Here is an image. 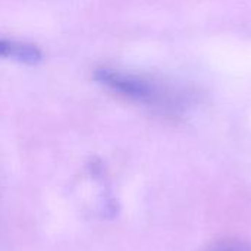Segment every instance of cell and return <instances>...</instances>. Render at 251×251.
I'll return each instance as SVG.
<instances>
[{
    "label": "cell",
    "mask_w": 251,
    "mask_h": 251,
    "mask_svg": "<svg viewBox=\"0 0 251 251\" xmlns=\"http://www.w3.org/2000/svg\"><path fill=\"white\" fill-rule=\"evenodd\" d=\"M94 78L99 84L106 87L107 90L140 104H146L149 107L156 109H171L174 107V100L156 82L146 79L143 76L128 74L113 68H97L94 72Z\"/></svg>",
    "instance_id": "1"
},
{
    "label": "cell",
    "mask_w": 251,
    "mask_h": 251,
    "mask_svg": "<svg viewBox=\"0 0 251 251\" xmlns=\"http://www.w3.org/2000/svg\"><path fill=\"white\" fill-rule=\"evenodd\" d=\"M204 251H251V246L243 241H221L210 247H207Z\"/></svg>",
    "instance_id": "3"
},
{
    "label": "cell",
    "mask_w": 251,
    "mask_h": 251,
    "mask_svg": "<svg viewBox=\"0 0 251 251\" xmlns=\"http://www.w3.org/2000/svg\"><path fill=\"white\" fill-rule=\"evenodd\" d=\"M43 54L38 47L29 43L0 37V59H7L25 65H34L41 60Z\"/></svg>",
    "instance_id": "2"
}]
</instances>
